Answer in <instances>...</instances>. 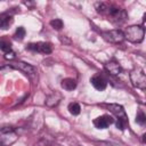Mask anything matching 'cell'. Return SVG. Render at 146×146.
<instances>
[{
    "mask_svg": "<svg viewBox=\"0 0 146 146\" xmlns=\"http://www.w3.org/2000/svg\"><path fill=\"white\" fill-rule=\"evenodd\" d=\"M124 39L129 40L130 42L133 43H139L144 40V35H145V30L143 26L139 25H131L129 27L125 29V31L123 32Z\"/></svg>",
    "mask_w": 146,
    "mask_h": 146,
    "instance_id": "2",
    "label": "cell"
},
{
    "mask_svg": "<svg viewBox=\"0 0 146 146\" xmlns=\"http://www.w3.org/2000/svg\"><path fill=\"white\" fill-rule=\"evenodd\" d=\"M26 49L32 51H38L41 54H50L52 48L49 42H36V43H30L26 46Z\"/></svg>",
    "mask_w": 146,
    "mask_h": 146,
    "instance_id": "7",
    "label": "cell"
},
{
    "mask_svg": "<svg viewBox=\"0 0 146 146\" xmlns=\"http://www.w3.org/2000/svg\"><path fill=\"white\" fill-rule=\"evenodd\" d=\"M24 36H25V29L24 27H22V26H19L17 30H16V32H15V34H14V38L16 39V40H23L24 39Z\"/></svg>",
    "mask_w": 146,
    "mask_h": 146,
    "instance_id": "17",
    "label": "cell"
},
{
    "mask_svg": "<svg viewBox=\"0 0 146 146\" xmlns=\"http://www.w3.org/2000/svg\"><path fill=\"white\" fill-rule=\"evenodd\" d=\"M130 81L132 83L133 87L140 89V90H145L146 88V75H145V72L143 68H139V67H136L133 68L130 74Z\"/></svg>",
    "mask_w": 146,
    "mask_h": 146,
    "instance_id": "3",
    "label": "cell"
},
{
    "mask_svg": "<svg viewBox=\"0 0 146 146\" xmlns=\"http://www.w3.org/2000/svg\"><path fill=\"white\" fill-rule=\"evenodd\" d=\"M14 22V18H13V15L9 14V11H6V13H2L0 15V29L2 30H7Z\"/></svg>",
    "mask_w": 146,
    "mask_h": 146,
    "instance_id": "12",
    "label": "cell"
},
{
    "mask_svg": "<svg viewBox=\"0 0 146 146\" xmlns=\"http://www.w3.org/2000/svg\"><path fill=\"white\" fill-rule=\"evenodd\" d=\"M136 122H137L138 124H140V125H144V124H145V122H146V115H145V113H144L143 111H139V112L137 113Z\"/></svg>",
    "mask_w": 146,
    "mask_h": 146,
    "instance_id": "18",
    "label": "cell"
},
{
    "mask_svg": "<svg viewBox=\"0 0 146 146\" xmlns=\"http://www.w3.org/2000/svg\"><path fill=\"white\" fill-rule=\"evenodd\" d=\"M95 8H96L98 14L106 16L107 19L113 22V23L121 24L127 19V13L122 8H120V7H117V6L113 5V3L96 2Z\"/></svg>",
    "mask_w": 146,
    "mask_h": 146,
    "instance_id": "1",
    "label": "cell"
},
{
    "mask_svg": "<svg viewBox=\"0 0 146 146\" xmlns=\"http://www.w3.org/2000/svg\"><path fill=\"white\" fill-rule=\"evenodd\" d=\"M60 99H62V96H60L58 92H54V94H51V95L48 96V98H47V100H46V104H47L49 107H52V106H56V105L59 103Z\"/></svg>",
    "mask_w": 146,
    "mask_h": 146,
    "instance_id": "14",
    "label": "cell"
},
{
    "mask_svg": "<svg viewBox=\"0 0 146 146\" xmlns=\"http://www.w3.org/2000/svg\"><path fill=\"white\" fill-rule=\"evenodd\" d=\"M90 82H91V84H92L97 90H99V91L104 90V89L106 88V86H107V81H106L105 78H104L103 75H100V74H95V75L90 79Z\"/></svg>",
    "mask_w": 146,
    "mask_h": 146,
    "instance_id": "10",
    "label": "cell"
},
{
    "mask_svg": "<svg viewBox=\"0 0 146 146\" xmlns=\"http://www.w3.org/2000/svg\"><path fill=\"white\" fill-rule=\"evenodd\" d=\"M15 57H16V55H15L14 51H9V52H6V54H5V58H6V59L11 60V59H14Z\"/></svg>",
    "mask_w": 146,
    "mask_h": 146,
    "instance_id": "20",
    "label": "cell"
},
{
    "mask_svg": "<svg viewBox=\"0 0 146 146\" xmlns=\"http://www.w3.org/2000/svg\"><path fill=\"white\" fill-rule=\"evenodd\" d=\"M105 106L110 110V112H112L117 117L119 121H123V122L128 123V116L125 114L124 108L121 105H119V104H105Z\"/></svg>",
    "mask_w": 146,
    "mask_h": 146,
    "instance_id": "6",
    "label": "cell"
},
{
    "mask_svg": "<svg viewBox=\"0 0 146 146\" xmlns=\"http://www.w3.org/2000/svg\"><path fill=\"white\" fill-rule=\"evenodd\" d=\"M10 67L19 70V71H22L24 73H27V74L35 73V71H36L35 66H33L31 64H27V63H24V62H14V63L10 64Z\"/></svg>",
    "mask_w": 146,
    "mask_h": 146,
    "instance_id": "9",
    "label": "cell"
},
{
    "mask_svg": "<svg viewBox=\"0 0 146 146\" xmlns=\"http://www.w3.org/2000/svg\"><path fill=\"white\" fill-rule=\"evenodd\" d=\"M114 122V119L110 115H102L94 120V125L97 129H106Z\"/></svg>",
    "mask_w": 146,
    "mask_h": 146,
    "instance_id": "8",
    "label": "cell"
},
{
    "mask_svg": "<svg viewBox=\"0 0 146 146\" xmlns=\"http://www.w3.org/2000/svg\"><path fill=\"white\" fill-rule=\"evenodd\" d=\"M17 139V135L10 127L0 129V146H9Z\"/></svg>",
    "mask_w": 146,
    "mask_h": 146,
    "instance_id": "4",
    "label": "cell"
},
{
    "mask_svg": "<svg viewBox=\"0 0 146 146\" xmlns=\"http://www.w3.org/2000/svg\"><path fill=\"white\" fill-rule=\"evenodd\" d=\"M50 25H51V27L52 29H55V30H60L62 27H63V21L62 19H59V18H55V19H52V21H50Z\"/></svg>",
    "mask_w": 146,
    "mask_h": 146,
    "instance_id": "19",
    "label": "cell"
},
{
    "mask_svg": "<svg viewBox=\"0 0 146 146\" xmlns=\"http://www.w3.org/2000/svg\"><path fill=\"white\" fill-rule=\"evenodd\" d=\"M104 67H105V70L107 71V73H110V74H112V75H119V74L122 72L121 65H120L117 62H115V60H110V62H107V63L104 65Z\"/></svg>",
    "mask_w": 146,
    "mask_h": 146,
    "instance_id": "11",
    "label": "cell"
},
{
    "mask_svg": "<svg viewBox=\"0 0 146 146\" xmlns=\"http://www.w3.org/2000/svg\"><path fill=\"white\" fill-rule=\"evenodd\" d=\"M68 111H70L71 114L78 115V114H80L81 107H80V105L78 103H71V104H68Z\"/></svg>",
    "mask_w": 146,
    "mask_h": 146,
    "instance_id": "15",
    "label": "cell"
},
{
    "mask_svg": "<svg viewBox=\"0 0 146 146\" xmlns=\"http://www.w3.org/2000/svg\"><path fill=\"white\" fill-rule=\"evenodd\" d=\"M62 88L67 90V91H71L73 89H75L76 87V81L74 79H71V78H66L64 80H62Z\"/></svg>",
    "mask_w": 146,
    "mask_h": 146,
    "instance_id": "13",
    "label": "cell"
},
{
    "mask_svg": "<svg viewBox=\"0 0 146 146\" xmlns=\"http://www.w3.org/2000/svg\"><path fill=\"white\" fill-rule=\"evenodd\" d=\"M0 50H2L5 54L11 51V44H10V42L7 41V40H1L0 41Z\"/></svg>",
    "mask_w": 146,
    "mask_h": 146,
    "instance_id": "16",
    "label": "cell"
},
{
    "mask_svg": "<svg viewBox=\"0 0 146 146\" xmlns=\"http://www.w3.org/2000/svg\"><path fill=\"white\" fill-rule=\"evenodd\" d=\"M103 38L112 43H121L124 40L123 32L120 30H110V31H104L102 32Z\"/></svg>",
    "mask_w": 146,
    "mask_h": 146,
    "instance_id": "5",
    "label": "cell"
}]
</instances>
